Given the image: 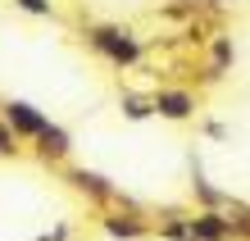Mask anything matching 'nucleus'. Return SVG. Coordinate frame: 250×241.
Listing matches in <instances>:
<instances>
[{
	"label": "nucleus",
	"instance_id": "20e7f679",
	"mask_svg": "<svg viewBox=\"0 0 250 241\" xmlns=\"http://www.w3.org/2000/svg\"><path fill=\"white\" fill-rule=\"evenodd\" d=\"M37 141H41V155H50V159H60V155H68V132H64V128H55V123H50L46 132H41Z\"/></svg>",
	"mask_w": 250,
	"mask_h": 241
},
{
	"label": "nucleus",
	"instance_id": "0eeeda50",
	"mask_svg": "<svg viewBox=\"0 0 250 241\" xmlns=\"http://www.w3.org/2000/svg\"><path fill=\"white\" fill-rule=\"evenodd\" d=\"M9 150H14V132L0 123V155H9Z\"/></svg>",
	"mask_w": 250,
	"mask_h": 241
},
{
	"label": "nucleus",
	"instance_id": "7ed1b4c3",
	"mask_svg": "<svg viewBox=\"0 0 250 241\" xmlns=\"http://www.w3.org/2000/svg\"><path fill=\"white\" fill-rule=\"evenodd\" d=\"M150 110L164 114V118H173V123H182V118L196 114V96H191V91H159L150 100Z\"/></svg>",
	"mask_w": 250,
	"mask_h": 241
},
{
	"label": "nucleus",
	"instance_id": "f03ea898",
	"mask_svg": "<svg viewBox=\"0 0 250 241\" xmlns=\"http://www.w3.org/2000/svg\"><path fill=\"white\" fill-rule=\"evenodd\" d=\"M91 46L100 55H109L114 64H132V59H137V37L119 32V27H96V32H91Z\"/></svg>",
	"mask_w": 250,
	"mask_h": 241
},
{
	"label": "nucleus",
	"instance_id": "423d86ee",
	"mask_svg": "<svg viewBox=\"0 0 250 241\" xmlns=\"http://www.w3.org/2000/svg\"><path fill=\"white\" fill-rule=\"evenodd\" d=\"M27 14H50V0H19Z\"/></svg>",
	"mask_w": 250,
	"mask_h": 241
},
{
	"label": "nucleus",
	"instance_id": "f257e3e1",
	"mask_svg": "<svg viewBox=\"0 0 250 241\" xmlns=\"http://www.w3.org/2000/svg\"><path fill=\"white\" fill-rule=\"evenodd\" d=\"M5 128L14 132V137H32V141H37L41 132L50 128V118L41 114L32 100H9V105H5Z\"/></svg>",
	"mask_w": 250,
	"mask_h": 241
},
{
	"label": "nucleus",
	"instance_id": "39448f33",
	"mask_svg": "<svg viewBox=\"0 0 250 241\" xmlns=\"http://www.w3.org/2000/svg\"><path fill=\"white\" fill-rule=\"evenodd\" d=\"M123 114H127V118H150L155 110H150V100H141V96H127V100H123Z\"/></svg>",
	"mask_w": 250,
	"mask_h": 241
}]
</instances>
